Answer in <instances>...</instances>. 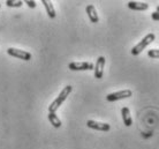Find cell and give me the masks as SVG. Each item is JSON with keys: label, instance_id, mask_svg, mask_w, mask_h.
<instances>
[{"label": "cell", "instance_id": "1", "mask_svg": "<svg viewBox=\"0 0 159 149\" xmlns=\"http://www.w3.org/2000/svg\"><path fill=\"white\" fill-rule=\"evenodd\" d=\"M72 90H73L72 86H66V87L61 90V93L59 94V96L57 97L56 100L51 103V105L48 106V112H57V110L59 109L60 105L66 101V98L69 96V94L72 93Z\"/></svg>", "mask_w": 159, "mask_h": 149}, {"label": "cell", "instance_id": "2", "mask_svg": "<svg viewBox=\"0 0 159 149\" xmlns=\"http://www.w3.org/2000/svg\"><path fill=\"white\" fill-rule=\"evenodd\" d=\"M155 40H156V35H155V34H152V32H151V34H148L147 36L144 37L143 40L139 42V44L135 45L134 48L131 49V54H133V56H139V53L142 52L144 49L147 48L148 45L151 44V43Z\"/></svg>", "mask_w": 159, "mask_h": 149}, {"label": "cell", "instance_id": "3", "mask_svg": "<svg viewBox=\"0 0 159 149\" xmlns=\"http://www.w3.org/2000/svg\"><path fill=\"white\" fill-rule=\"evenodd\" d=\"M131 95H133L131 90L125 89V90H120V91H116V93L108 94L107 96H106V100L108 102H114V101H119V100H123V98H128Z\"/></svg>", "mask_w": 159, "mask_h": 149}, {"label": "cell", "instance_id": "4", "mask_svg": "<svg viewBox=\"0 0 159 149\" xmlns=\"http://www.w3.org/2000/svg\"><path fill=\"white\" fill-rule=\"evenodd\" d=\"M7 53L9 56L15 57V58H19V59H22V60L25 61H29L31 59V53L23 51V50H19V49L15 48H9L7 50Z\"/></svg>", "mask_w": 159, "mask_h": 149}, {"label": "cell", "instance_id": "5", "mask_svg": "<svg viewBox=\"0 0 159 149\" xmlns=\"http://www.w3.org/2000/svg\"><path fill=\"white\" fill-rule=\"evenodd\" d=\"M68 67L72 71H92L95 68V65L92 63L83 61V63H70Z\"/></svg>", "mask_w": 159, "mask_h": 149}, {"label": "cell", "instance_id": "6", "mask_svg": "<svg viewBox=\"0 0 159 149\" xmlns=\"http://www.w3.org/2000/svg\"><path fill=\"white\" fill-rule=\"evenodd\" d=\"M87 126L89 128L97 129V131H103V132H107L111 129V126L106 124V123H100V121H95V120H88Z\"/></svg>", "mask_w": 159, "mask_h": 149}, {"label": "cell", "instance_id": "7", "mask_svg": "<svg viewBox=\"0 0 159 149\" xmlns=\"http://www.w3.org/2000/svg\"><path fill=\"white\" fill-rule=\"evenodd\" d=\"M104 66H105V58L103 56L98 57V59L96 61L95 65V77L96 79H102L104 74Z\"/></svg>", "mask_w": 159, "mask_h": 149}, {"label": "cell", "instance_id": "8", "mask_svg": "<svg viewBox=\"0 0 159 149\" xmlns=\"http://www.w3.org/2000/svg\"><path fill=\"white\" fill-rule=\"evenodd\" d=\"M85 11H87L88 16H89V19H90V21H91L92 23H98V22H99V17H98L97 11H96V8L93 5H88L87 8H85Z\"/></svg>", "mask_w": 159, "mask_h": 149}, {"label": "cell", "instance_id": "9", "mask_svg": "<svg viewBox=\"0 0 159 149\" xmlns=\"http://www.w3.org/2000/svg\"><path fill=\"white\" fill-rule=\"evenodd\" d=\"M128 7L133 11H147L149 8V5L147 2H141V1H129Z\"/></svg>", "mask_w": 159, "mask_h": 149}, {"label": "cell", "instance_id": "10", "mask_svg": "<svg viewBox=\"0 0 159 149\" xmlns=\"http://www.w3.org/2000/svg\"><path fill=\"white\" fill-rule=\"evenodd\" d=\"M121 114H122L123 124L127 126V127L131 126V124H133V119H131V116H130V111H129V109H128L127 106H125V108L121 109Z\"/></svg>", "mask_w": 159, "mask_h": 149}, {"label": "cell", "instance_id": "11", "mask_svg": "<svg viewBox=\"0 0 159 149\" xmlns=\"http://www.w3.org/2000/svg\"><path fill=\"white\" fill-rule=\"evenodd\" d=\"M42 4L44 5V7L46 9L48 15L50 16L51 19H54V17H56V9H54L51 1H48V0H42Z\"/></svg>", "mask_w": 159, "mask_h": 149}, {"label": "cell", "instance_id": "12", "mask_svg": "<svg viewBox=\"0 0 159 149\" xmlns=\"http://www.w3.org/2000/svg\"><path fill=\"white\" fill-rule=\"evenodd\" d=\"M48 120H50V123H51L52 125L54 126L56 128H59L60 126H61V120L58 118V116L56 114V112H48Z\"/></svg>", "mask_w": 159, "mask_h": 149}, {"label": "cell", "instance_id": "13", "mask_svg": "<svg viewBox=\"0 0 159 149\" xmlns=\"http://www.w3.org/2000/svg\"><path fill=\"white\" fill-rule=\"evenodd\" d=\"M6 5L8 7H21L23 5V1H21V0H7Z\"/></svg>", "mask_w": 159, "mask_h": 149}, {"label": "cell", "instance_id": "14", "mask_svg": "<svg viewBox=\"0 0 159 149\" xmlns=\"http://www.w3.org/2000/svg\"><path fill=\"white\" fill-rule=\"evenodd\" d=\"M148 56L150 57V58H159V50L158 49H153V50H149V52H148Z\"/></svg>", "mask_w": 159, "mask_h": 149}, {"label": "cell", "instance_id": "15", "mask_svg": "<svg viewBox=\"0 0 159 149\" xmlns=\"http://www.w3.org/2000/svg\"><path fill=\"white\" fill-rule=\"evenodd\" d=\"M23 4H27L30 8H35V7H36V1H34V0H25Z\"/></svg>", "mask_w": 159, "mask_h": 149}, {"label": "cell", "instance_id": "16", "mask_svg": "<svg viewBox=\"0 0 159 149\" xmlns=\"http://www.w3.org/2000/svg\"><path fill=\"white\" fill-rule=\"evenodd\" d=\"M152 19L155 21H159V13L158 12H153L152 13Z\"/></svg>", "mask_w": 159, "mask_h": 149}, {"label": "cell", "instance_id": "17", "mask_svg": "<svg viewBox=\"0 0 159 149\" xmlns=\"http://www.w3.org/2000/svg\"><path fill=\"white\" fill-rule=\"evenodd\" d=\"M156 12H158V13H159V5L157 6V11H156Z\"/></svg>", "mask_w": 159, "mask_h": 149}]
</instances>
